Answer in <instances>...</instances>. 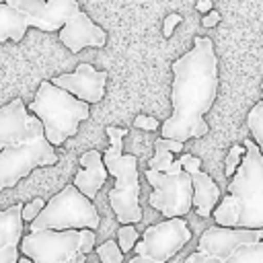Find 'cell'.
<instances>
[{
	"mask_svg": "<svg viewBox=\"0 0 263 263\" xmlns=\"http://www.w3.org/2000/svg\"><path fill=\"white\" fill-rule=\"evenodd\" d=\"M191 183H193V208H195L197 216H201V218L212 216L214 208L218 205V201L222 197L220 187L203 171L191 173Z\"/></svg>",
	"mask_w": 263,
	"mask_h": 263,
	"instance_id": "cell-16",
	"label": "cell"
},
{
	"mask_svg": "<svg viewBox=\"0 0 263 263\" xmlns=\"http://www.w3.org/2000/svg\"><path fill=\"white\" fill-rule=\"evenodd\" d=\"M181 21H183V16L179 12H171V14L164 16V23H162V35H164V39H168L173 35L175 27L181 25Z\"/></svg>",
	"mask_w": 263,
	"mask_h": 263,
	"instance_id": "cell-26",
	"label": "cell"
},
{
	"mask_svg": "<svg viewBox=\"0 0 263 263\" xmlns=\"http://www.w3.org/2000/svg\"><path fill=\"white\" fill-rule=\"evenodd\" d=\"M220 18H222V16H220V12L212 8L210 12H205V14H203V18H201V25H203V27H216V25L220 23Z\"/></svg>",
	"mask_w": 263,
	"mask_h": 263,
	"instance_id": "cell-28",
	"label": "cell"
},
{
	"mask_svg": "<svg viewBox=\"0 0 263 263\" xmlns=\"http://www.w3.org/2000/svg\"><path fill=\"white\" fill-rule=\"evenodd\" d=\"M261 99H263V82H261Z\"/></svg>",
	"mask_w": 263,
	"mask_h": 263,
	"instance_id": "cell-33",
	"label": "cell"
},
{
	"mask_svg": "<svg viewBox=\"0 0 263 263\" xmlns=\"http://www.w3.org/2000/svg\"><path fill=\"white\" fill-rule=\"evenodd\" d=\"M43 208H45V201L41 197H35L29 203H23V214H21L23 216V222H33L41 214Z\"/></svg>",
	"mask_w": 263,
	"mask_h": 263,
	"instance_id": "cell-24",
	"label": "cell"
},
{
	"mask_svg": "<svg viewBox=\"0 0 263 263\" xmlns=\"http://www.w3.org/2000/svg\"><path fill=\"white\" fill-rule=\"evenodd\" d=\"M179 160H181V164H183V171L185 173H195V171H201V160L197 158V156H193V154H181L179 156Z\"/></svg>",
	"mask_w": 263,
	"mask_h": 263,
	"instance_id": "cell-27",
	"label": "cell"
},
{
	"mask_svg": "<svg viewBox=\"0 0 263 263\" xmlns=\"http://www.w3.org/2000/svg\"><path fill=\"white\" fill-rule=\"evenodd\" d=\"M191 240V230L183 218H166L144 230L140 240L134 245L136 255H148L156 261L166 263Z\"/></svg>",
	"mask_w": 263,
	"mask_h": 263,
	"instance_id": "cell-9",
	"label": "cell"
},
{
	"mask_svg": "<svg viewBox=\"0 0 263 263\" xmlns=\"http://www.w3.org/2000/svg\"><path fill=\"white\" fill-rule=\"evenodd\" d=\"M185 263H263V240L238 247L234 253H230L224 259H218V257L205 255L201 251H195L185 259Z\"/></svg>",
	"mask_w": 263,
	"mask_h": 263,
	"instance_id": "cell-17",
	"label": "cell"
},
{
	"mask_svg": "<svg viewBox=\"0 0 263 263\" xmlns=\"http://www.w3.org/2000/svg\"><path fill=\"white\" fill-rule=\"evenodd\" d=\"M97 255L101 263H123V253L115 240H105L97 247Z\"/></svg>",
	"mask_w": 263,
	"mask_h": 263,
	"instance_id": "cell-22",
	"label": "cell"
},
{
	"mask_svg": "<svg viewBox=\"0 0 263 263\" xmlns=\"http://www.w3.org/2000/svg\"><path fill=\"white\" fill-rule=\"evenodd\" d=\"M146 179L152 185L148 203L164 218H183L193 208V183L191 175L181 171L175 175L146 168Z\"/></svg>",
	"mask_w": 263,
	"mask_h": 263,
	"instance_id": "cell-8",
	"label": "cell"
},
{
	"mask_svg": "<svg viewBox=\"0 0 263 263\" xmlns=\"http://www.w3.org/2000/svg\"><path fill=\"white\" fill-rule=\"evenodd\" d=\"M51 84L68 90L76 99L84 103H99L105 97V84H107V72L97 70L92 64H78L74 72L60 74L49 80Z\"/></svg>",
	"mask_w": 263,
	"mask_h": 263,
	"instance_id": "cell-12",
	"label": "cell"
},
{
	"mask_svg": "<svg viewBox=\"0 0 263 263\" xmlns=\"http://www.w3.org/2000/svg\"><path fill=\"white\" fill-rule=\"evenodd\" d=\"M29 27L31 23L21 10L12 8L6 2H0V43L21 41Z\"/></svg>",
	"mask_w": 263,
	"mask_h": 263,
	"instance_id": "cell-18",
	"label": "cell"
},
{
	"mask_svg": "<svg viewBox=\"0 0 263 263\" xmlns=\"http://www.w3.org/2000/svg\"><path fill=\"white\" fill-rule=\"evenodd\" d=\"M58 162L53 146L45 134H37L23 142L10 144L0 150V191L14 187L37 166H51Z\"/></svg>",
	"mask_w": 263,
	"mask_h": 263,
	"instance_id": "cell-7",
	"label": "cell"
},
{
	"mask_svg": "<svg viewBox=\"0 0 263 263\" xmlns=\"http://www.w3.org/2000/svg\"><path fill=\"white\" fill-rule=\"evenodd\" d=\"M173 152H168L164 146H162V142H160V138L154 142V156L148 160V168L150 171H158V173H166V168L173 164Z\"/></svg>",
	"mask_w": 263,
	"mask_h": 263,
	"instance_id": "cell-20",
	"label": "cell"
},
{
	"mask_svg": "<svg viewBox=\"0 0 263 263\" xmlns=\"http://www.w3.org/2000/svg\"><path fill=\"white\" fill-rule=\"evenodd\" d=\"M23 203L16 201L6 210H0V263H16L18 247L23 238Z\"/></svg>",
	"mask_w": 263,
	"mask_h": 263,
	"instance_id": "cell-14",
	"label": "cell"
},
{
	"mask_svg": "<svg viewBox=\"0 0 263 263\" xmlns=\"http://www.w3.org/2000/svg\"><path fill=\"white\" fill-rule=\"evenodd\" d=\"M195 8L199 10V12H210L212 8H214V4H212V0H197V4H195Z\"/></svg>",
	"mask_w": 263,
	"mask_h": 263,
	"instance_id": "cell-31",
	"label": "cell"
},
{
	"mask_svg": "<svg viewBox=\"0 0 263 263\" xmlns=\"http://www.w3.org/2000/svg\"><path fill=\"white\" fill-rule=\"evenodd\" d=\"M263 240V228H226V226H210L203 230L197 242V251L224 259L234 253L238 247L253 245Z\"/></svg>",
	"mask_w": 263,
	"mask_h": 263,
	"instance_id": "cell-11",
	"label": "cell"
},
{
	"mask_svg": "<svg viewBox=\"0 0 263 263\" xmlns=\"http://www.w3.org/2000/svg\"><path fill=\"white\" fill-rule=\"evenodd\" d=\"M173 113L162 121V136L177 142L210 132L205 113L218 95V58L210 37H195L193 47L173 62Z\"/></svg>",
	"mask_w": 263,
	"mask_h": 263,
	"instance_id": "cell-1",
	"label": "cell"
},
{
	"mask_svg": "<svg viewBox=\"0 0 263 263\" xmlns=\"http://www.w3.org/2000/svg\"><path fill=\"white\" fill-rule=\"evenodd\" d=\"M242 144L245 156L212 216L218 226L226 228H263V154L253 138Z\"/></svg>",
	"mask_w": 263,
	"mask_h": 263,
	"instance_id": "cell-2",
	"label": "cell"
},
{
	"mask_svg": "<svg viewBox=\"0 0 263 263\" xmlns=\"http://www.w3.org/2000/svg\"><path fill=\"white\" fill-rule=\"evenodd\" d=\"M247 127L253 134V140H255V144L259 146V150L263 154V99L259 103H255V107L249 111Z\"/></svg>",
	"mask_w": 263,
	"mask_h": 263,
	"instance_id": "cell-19",
	"label": "cell"
},
{
	"mask_svg": "<svg viewBox=\"0 0 263 263\" xmlns=\"http://www.w3.org/2000/svg\"><path fill=\"white\" fill-rule=\"evenodd\" d=\"M105 132L111 140V146L103 152V162L107 173L115 179V185L109 191V203L119 224H136L142 220L138 158L134 154H123L121 140L127 134V129L109 125Z\"/></svg>",
	"mask_w": 263,
	"mask_h": 263,
	"instance_id": "cell-3",
	"label": "cell"
},
{
	"mask_svg": "<svg viewBox=\"0 0 263 263\" xmlns=\"http://www.w3.org/2000/svg\"><path fill=\"white\" fill-rule=\"evenodd\" d=\"M97 230L99 212L95 203L84 197L74 185H66L58 191L31 222V232L39 230Z\"/></svg>",
	"mask_w": 263,
	"mask_h": 263,
	"instance_id": "cell-6",
	"label": "cell"
},
{
	"mask_svg": "<svg viewBox=\"0 0 263 263\" xmlns=\"http://www.w3.org/2000/svg\"><path fill=\"white\" fill-rule=\"evenodd\" d=\"M16 263H33V261H31L29 257H18V261H16Z\"/></svg>",
	"mask_w": 263,
	"mask_h": 263,
	"instance_id": "cell-32",
	"label": "cell"
},
{
	"mask_svg": "<svg viewBox=\"0 0 263 263\" xmlns=\"http://www.w3.org/2000/svg\"><path fill=\"white\" fill-rule=\"evenodd\" d=\"M127 263H162V261H156V259H152L148 255H134Z\"/></svg>",
	"mask_w": 263,
	"mask_h": 263,
	"instance_id": "cell-30",
	"label": "cell"
},
{
	"mask_svg": "<svg viewBox=\"0 0 263 263\" xmlns=\"http://www.w3.org/2000/svg\"><path fill=\"white\" fill-rule=\"evenodd\" d=\"M0 2H8V0H0Z\"/></svg>",
	"mask_w": 263,
	"mask_h": 263,
	"instance_id": "cell-34",
	"label": "cell"
},
{
	"mask_svg": "<svg viewBox=\"0 0 263 263\" xmlns=\"http://www.w3.org/2000/svg\"><path fill=\"white\" fill-rule=\"evenodd\" d=\"M60 41L72 51L78 53L84 47H103L107 43V33L103 27L92 23V18L78 6L70 18L64 23V27L58 31Z\"/></svg>",
	"mask_w": 263,
	"mask_h": 263,
	"instance_id": "cell-13",
	"label": "cell"
},
{
	"mask_svg": "<svg viewBox=\"0 0 263 263\" xmlns=\"http://www.w3.org/2000/svg\"><path fill=\"white\" fill-rule=\"evenodd\" d=\"M160 142L173 154H181L183 152V142H177V140H171V138H160Z\"/></svg>",
	"mask_w": 263,
	"mask_h": 263,
	"instance_id": "cell-29",
	"label": "cell"
},
{
	"mask_svg": "<svg viewBox=\"0 0 263 263\" xmlns=\"http://www.w3.org/2000/svg\"><path fill=\"white\" fill-rule=\"evenodd\" d=\"M242 156H245V144H232L230 150H228V154H226V158H224V175L228 179L236 173Z\"/></svg>",
	"mask_w": 263,
	"mask_h": 263,
	"instance_id": "cell-23",
	"label": "cell"
},
{
	"mask_svg": "<svg viewBox=\"0 0 263 263\" xmlns=\"http://www.w3.org/2000/svg\"><path fill=\"white\" fill-rule=\"evenodd\" d=\"M80 171L74 175V181L72 185L84 195L88 197L90 201L97 197L99 189L103 187V183L107 181L109 173L105 168V162H103V154L99 150H88L80 156Z\"/></svg>",
	"mask_w": 263,
	"mask_h": 263,
	"instance_id": "cell-15",
	"label": "cell"
},
{
	"mask_svg": "<svg viewBox=\"0 0 263 263\" xmlns=\"http://www.w3.org/2000/svg\"><path fill=\"white\" fill-rule=\"evenodd\" d=\"M27 111L41 121L45 140L51 146H62L66 138L76 136L80 121L88 119L90 115L88 103L76 99L49 80H43L39 84L35 99L29 103Z\"/></svg>",
	"mask_w": 263,
	"mask_h": 263,
	"instance_id": "cell-4",
	"label": "cell"
},
{
	"mask_svg": "<svg viewBox=\"0 0 263 263\" xmlns=\"http://www.w3.org/2000/svg\"><path fill=\"white\" fill-rule=\"evenodd\" d=\"M138 240H140V232L134 228V224H121L119 226V230H117V245H119L121 253H129Z\"/></svg>",
	"mask_w": 263,
	"mask_h": 263,
	"instance_id": "cell-21",
	"label": "cell"
},
{
	"mask_svg": "<svg viewBox=\"0 0 263 263\" xmlns=\"http://www.w3.org/2000/svg\"><path fill=\"white\" fill-rule=\"evenodd\" d=\"M6 4L21 10L29 18L31 27L45 33L60 31L78 8V0H8Z\"/></svg>",
	"mask_w": 263,
	"mask_h": 263,
	"instance_id": "cell-10",
	"label": "cell"
},
{
	"mask_svg": "<svg viewBox=\"0 0 263 263\" xmlns=\"http://www.w3.org/2000/svg\"><path fill=\"white\" fill-rule=\"evenodd\" d=\"M134 127L138 129H146V132H156L160 127V121L152 115H136L134 119Z\"/></svg>",
	"mask_w": 263,
	"mask_h": 263,
	"instance_id": "cell-25",
	"label": "cell"
},
{
	"mask_svg": "<svg viewBox=\"0 0 263 263\" xmlns=\"http://www.w3.org/2000/svg\"><path fill=\"white\" fill-rule=\"evenodd\" d=\"M95 230H39L23 234L18 251L33 263H86L95 249Z\"/></svg>",
	"mask_w": 263,
	"mask_h": 263,
	"instance_id": "cell-5",
	"label": "cell"
}]
</instances>
